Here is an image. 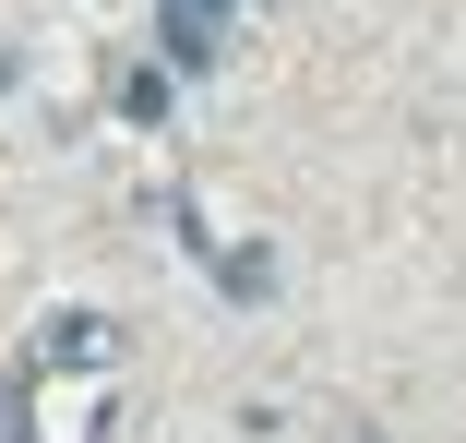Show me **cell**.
I'll use <instances>...</instances> for the list:
<instances>
[{
	"instance_id": "obj_1",
	"label": "cell",
	"mask_w": 466,
	"mask_h": 443,
	"mask_svg": "<svg viewBox=\"0 0 466 443\" xmlns=\"http://www.w3.org/2000/svg\"><path fill=\"white\" fill-rule=\"evenodd\" d=\"M228 13H251V0H167V13H156V36H167V72H204V60L228 48Z\"/></svg>"
},
{
	"instance_id": "obj_2",
	"label": "cell",
	"mask_w": 466,
	"mask_h": 443,
	"mask_svg": "<svg viewBox=\"0 0 466 443\" xmlns=\"http://www.w3.org/2000/svg\"><path fill=\"white\" fill-rule=\"evenodd\" d=\"M36 360H48V372H108V360H120V324H108V312H60V324L36 335Z\"/></svg>"
},
{
	"instance_id": "obj_3",
	"label": "cell",
	"mask_w": 466,
	"mask_h": 443,
	"mask_svg": "<svg viewBox=\"0 0 466 443\" xmlns=\"http://www.w3.org/2000/svg\"><path fill=\"white\" fill-rule=\"evenodd\" d=\"M204 252H216L228 300H263V288H275V252H263V240H204Z\"/></svg>"
},
{
	"instance_id": "obj_4",
	"label": "cell",
	"mask_w": 466,
	"mask_h": 443,
	"mask_svg": "<svg viewBox=\"0 0 466 443\" xmlns=\"http://www.w3.org/2000/svg\"><path fill=\"white\" fill-rule=\"evenodd\" d=\"M120 108L132 120H167V72H120Z\"/></svg>"
},
{
	"instance_id": "obj_5",
	"label": "cell",
	"mask_w": 466,
	"mask_h": 443,
	"mask_svg": "<svg viewBox=\"0 0 466 443\" xmlns=\"http://www.w3.org/2000/svg\"><path fill=\"white\" fill-rule=\"evenodd\" d=\"M0 443H36L25 431V384H0Z\"/></svg>"
}]
</instances>
